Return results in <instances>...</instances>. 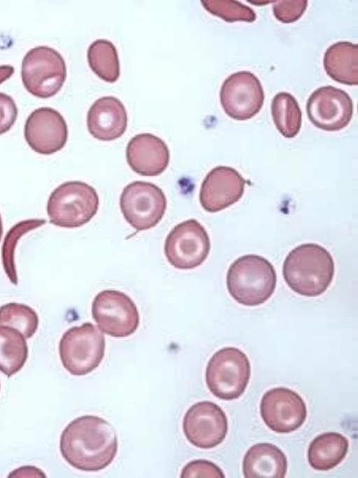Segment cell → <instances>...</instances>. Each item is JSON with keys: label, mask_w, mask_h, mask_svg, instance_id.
Returning a JSON list of instances; mask_svg holds the SVG:
<instances>
[{"label": "cell", "mask_w": 358, "mask_h": 478, "mask_svg": "<svg viewBox=\"0 0 358 478\" xmlns=\"http://www.w3.org/2000/svg\"><path fill=\"white\" fill-rule=\"evenodd\" d=\"M8 477H45V475L36 467L23 466L11 472Z\"/></svg>", "instance_id": "cell-31"}, {"label": "cell", "mask_w": 358, "mask_h": 478, "mask_svg": "<svg viewBox=\"0 0 358 478\" xmlns=\"http://www.w3.org/2000/svg\"><path fill=\"white\" fill-rule=\"evenodd\" d=\"M348 439L336 432H327L315 437L308 449V461L316 470H331L340 464L347 455Z\"/></svg>", "instance_id": "cell-21"}, {"label": "cell", "mask_w": 358, "mask_h": 478, "mask_svg": "<svg viewBox=\"0 0 358 478\" xmlns=\"http://www.w3.org/2000/svg\"><path fill=\"white\" fill-rule=\"evenodd\" d=\"M285 454L271 443H257L245 453L243 472L245 478H283L287 473Z\"/></svg>", "instance_id": "cell-19"}, {"label": "cell", "mask_w": 358, "mask_h": 478, "mask_svg": "<svg viewBox=\"0 0 358 478\" xmlns=\"http://www.w3.org/2000/svg\"><path fill=\"white\" fill-rule=\"evenodd\" d=\"M59 352L64 367L71 374H89L99 367L105 352V338L92 323H84L62 335Z\"/></svg>", "instance_id": "cell-6"}, {"label": "cell", "mask_w": 358, "mask_h": 478, "mask_svg": "<svg viewBox=\"0 0 358 478\" xmlns=\"http://www.w3.org/2000/svg\"><path fill=\"white\" fill-rule=\"evenodd\" d=\"M21 77L24 87L32 95L42 99L53 97L65 82V61L52 48L37 46L24 55Z\"/></svg>", "instance_id": "cell-7"}, {"label": "cell", "mask_w": 358, "mask_h": 478, "mask_svg": "<svg viewBox=\"0 0 358 478\" xmlns=\"http://www.w3.org/2000/svg\"><path fill=\"white\" fill-rule=\"evenodd\" d=\"M181 477L224 478L222 470L215 463L207 460H194L188 463L181 472Z\"/></svg>", "instance_id": "cell-29"}, {"label": "cell", "mask_w": 358, "mask_h": 478, "mask_svg": "<svg viewBox=\"0 0 358 478\" xmlns=\"http://www.w3.org/2000/svg\"><path fill=\"white\" fill-rule=\"evenodd\" d=\"M334 272V261L330 253L313 243L295 247L282 265V275L287 286L306 297L324 293L331 283Z\"/></svg>", "instance_id": "cell-2"}, {"label": "cell", "mask_w": 358, "mask_h": 478, "mask_svg": "<svg viewBox=\"0 0 358 478\" xmlns=\"http://www.w3.org/2000/svg\"><path fill=\"white\" fill-rule=\"evenodd\" d=\"M271 110L273 122L283 136L290 139L298 134L302 114L293 95L286 92H278L272 99Z\"/></svg>", "instance_id": "cell-23"}, {"label": "cell", "mask_w": 358, "mask_h": 478, "mask_svg": "<svg viewBox=\"0 0 358 478\" xmlns=\"http://www.w3.org/2000/svg\"><path fill=\"white\" fill-rule=\"evenodd\" d=\"M251 373L246 354L236 347H224L216 351L206 370L209 391L224 400L238 398L245 391Z\"/></svg>", "instance_id": "cell-5"}, {"label": "cell", "mask_w": 358, "mask_h": 478, "mask_svg": "<svg viewBox=\"0 0 358 478\" xmlns=\"http://www.w3.org/2000/svg\"><path fill=\"white\" fill-rule=\"evenodd\" d=\"M220 99L225 113L236 120L252 118L261 110L264 93L261 82L252 73L238 71L223 82Z\"/></svg>", "instance_id": "cell-11"}, {"label": "cell", "mask_w": 358, "mask_h": 478, "mask_svg": "<svg viewBox=\"0 0 358 478\" xmlns=\"http://www.w3.org/2000/svg\"><path fill=\"white\" fill-rule=\"evenodd\" d=\"M120 206L127 222L137 231L156 226L166 209V198L157 185L141 181L128 184L122 190Z\"/></svg>", "instance_id": "cell-8"}, {"label": "cell", "mask_w": 358, "mask_h": 478, "mask_svg": "<svg viewBox=\"0 0 358 478\" xmlns=\"http://www.w3.org/2000/svg\"><path fill=\"white\" fill-rule=\"evenodd\" d=\"M306 112L316 127L328 132L339 131L352 119L353 102L345 91L331 85L322 86L309 97Z\"/></svg>", "instance_id": "cell-14"}, {"label": "cell", "mask_w": 358, "mask_h": 478, "mask_svg": "<svg viewBox=\"0 0 358 478\" xmlns=\"http://www.w3.org/2000/svg\"><path fill=\"white\" fill-rule=\"evenodd\" d=\"M260 414L264 423L273 431L289 433L305 422L307 408L295 391L277 387L266 391L261 400Z\"/></svg>", "instance_id": "cell-13"}, {"label": "cell", "mask_w": 358, "mask_h": 478, "mask_svg": "<svg viewBox=\"0 0 358 478\" xmlns=\"http://www.w3.org/2000/svg\"><path fill=\"white\" fill-rule=\"evenodd\" d=\"M96 190L78 181H66L57 187L47 203L50 223L61 227L74 228L88 223L99 209Z\"/></svg>", "instance_id": "cell-4"}, {"label": "cell", "mask_w": 358, "mask_h": 478, "mask_svg": "<svg viewBox=\"0 0 358 478\" xmlns=\"http://www.w3.org/2000/svg\"><path fill=\"white\" fill-rule=\"evenodd\" d=\"M308 6L306 0L275 1L273 13L275 18L282 23H292L303 15Z\"/></svg>", "instance_id": "cell-28"}, {"label": "cell", "mask_w": 358, "mask_h": 478, "mask_svg": "<svg viewBox=\"0 0 358 478\" xmlns=\"http://www.w3.org/2000/svg\"><path fill=\"white\" fill-rule=\"evenodd\" d=\"M92 315L99 329L113 337L132 335L140 322L134 302L125 293L115 290H102L95 296Z\"/></svg>", "instance_id": "cell-10"}, {"label": "cell", "mask_w": 358, "mask_h": 478, "mask_svg": "<svg viewBox=\"0 0 358 478\" xmlns=\"http://www.w3.org/2000/svg\"><path fill=\"white\" fill-rule=\"evenodd\" d=\"M2 234H3V223H2V220H1V215H0V241L1 239Z\"/></svg>", "instance_id": "cell-33"}, {"label": "cell", "mask_w": 358, "mask_h": 478, "mask_svg": "<svg viewBox=\"0 0 358 478\" xmlns=\"http://www.w3.org/2000/svg\"><path fill=\"white\" fill-rule=\"evenodd\" d=\"M324 68L335 81L348 85L358 84V45L338 41L330 45L324 55Z\"/></svg>", "instance_id": "cell-20"}, {"label": "cell", "mask_w": 358, "mask_h": 478, "mask_svg": "<svg viewBox=\"0 0 358 478\" xmlns=\"http://www.w3.org/2000/svg\"><path fill=\"white\" fill-rule=\"evenodd\" d=\"M210 250L209 236L204 227L195 219L176 225L164 243V254L168 262L178 269H192L201 265Z\"/></svg>", "instance_id": "cell-9"}, {"label": "cell", "mask_w": 358, "mask_h": 478, "mask_svg": "<svg viewBox=\"0 0 358 478\" xmlns=\"http://www.w3.org/2000/svg\"><path fill=\"white\" fill-rule=\"evenodd\" d=\"M29 146L41 155H51L64 148L68 139V127L62 114L50 107L32 111L24 129Z\"/></svg>", "instance_id": "cell-15"}, {"label": "cell", "mask_w": 358, "mask_h": 478, "mask_svg": "<svg viewBox=\"0 0 358 478\" xmlns=\"http://www.w3.org/2000/svg\"><path fill=\"white\" fill-rule=\"evenodd\" d=\"M127 162L138 174L155 176L167 168L170 153L166 143L150 133L134 136L129 141L126 149Z\"/></svg>", "instance_id": "cell-17"}, {"label": "cell", "mask_w": 358, "mask_h": 478, "mask_svg": "<svg viewBox=\"0 0 358 478\" xmlns=\"http://www.w3.org/2000/svg\"><path fill=\"white\" fill-rule=\"evenodd\" d=\"M277 282L275 270L266 258L254 254L243 255L229 267L227 287L238 303L252 307L266 302Z\"/></svg>", "instance_id": "cell-3"}, {"label": "cell", "mask_w": 358, "mask_h": 478, "mask_svg": "<svg viewBox=\"0 0 358 478\" xmlns=\"http://www.w3.org/2000/svg\"><path fill=\"white\" fill-rule=\"evenodd\" d=\"M182 430L187 440L200 449H211L221 444L228 431L225 413L217 404L199 402L187 411Z\"/></svg>", "instance_id": "cell-12"}, {"label": "cell", "mask_w": 358, "mask_h": 478, "mask_svg": "<svg viewBox=\"0 0 358 478\" xmlns=\"http://www.w3.org/2000/svg\"><path fill=\"white\" fill-rule=\"evenodd\" d=\"M27 356L28 346L22 334L0 325V371L10 377L22 368Z\"/></svg>", "instance_id": "cell-22"}, {"label": "cell", "mask_w": 358, "mask_h": 478, "mask_svg": "<svg viewBox=\"0 0 358 478\" xmlns=\"http://www.w3.org/2000/svg\"><path fill=\"white\" fill-rule=\"evenodd\" d=\"M60 451L64 460L83 471H99L109 465L117 451L115 428L106 420L94 415L75 419L64 429Z\"/></svg>", "instance_id": "cell-1"}, {"label": "cell", "mask_w": 358, "mask_h": 478, "mask_svg": "<svg viewBox=\"0 0 358 478\" xmlns=\"http://www.w3.org/2000/svg\"><path fill=\"white\" fill-rule=\"evenodd\" d=\"M201 3L208 12L227 22H252L256 20L255 12L250 7L238 1L204 0Z\"/></svg>", "instance_id": "cell-27"}, {"label": "cell", "mask_w": 358, "mask_h": 478, "mask_svg": "<svg viewBox=\"0 0 358 478\" xmlns=\"http://www.w3.org/2000/svg\"><path fill=\"white\" fill-rule=\"evenodd\" d=\"M17 116V108L13 99L0 92V135L13 127Z\"/></svg>", "instance_id": "cell-30"}, {"label": "cell", "mask_w": 358, "mask_h": 478, "mask_svg": "<svg viewBox=\"0 0 358 478\" xmlns=\"http://www.w3.org/2000/svg\"><path fill=\"white\" fill-rule=\"evenodd\" d=\"M88 64L101 79L115 83L120 77L118 54L112 42L105 39L94 41L87 50Z\"/></svg>", "instance_id": "cell-24"}, {"label": "cell", "mask_w": 358, "mask_h": 478, "mask_svg": "<svg viewBox=\"0 0 358 478\" xmlns=\"http://www.w3.org/2000/svg\"><path fill=\"white\" fill-rule=\"evenodd\" d=\"M245 180L235 169L218 166L212 169L202 182L199 201L204 210L210 213L222 211L243 196Z\"/></svg>", "instance_id": "cell-16"}, {"label": "cell", "mask_w": 358, "mask_h": 478, "mask_svg": "<svg viewBox=\"0 0 358 478\" xmlns=\"http://www.w3.org/2000/svg\"><path fill=\"white\" fill-rule=\"evenodd\" d=\"M38 321L36 312L26 304L10 302L0 307V325L15 328L25 339H29L35 334Z\"/></svg>", "instance_id": "cell-25"}, {"label": "cell", "mask_w": 358, "mask_h": 478, "mask_svg": "<svg viewBox=\"0 0 358 478\" xmlns=\"http://www.w3.org/2000/svg\"><path fill=\"white\" fill-rule=\"evenodd\" d=\"M43 219H31L22 221L15 225L7 233L2 246V262L4 270L10 281L17 284V277L14 264V251L16 243L26 232L45 223Z\"/></svg>", "instance_id": "cell-26"}, {"label": "cell", "mask_w": 358, "mask_h": 478, "mask_svg": "<svg viewBox=\"0 0 358 478\" xmlns=\"http://www.w3.org/2000/svg\"><path fill=\"white\" fill-rule=\"evenodd\" d=\"M14 73V67L10 65L0 66V84L11 77Z\"/></svg>", "instance_id": "cell-32"}, {"label": "cell", "mask_w": 358, "mask_h": 478, "mask_svg": "<svg viewBox=\"0 0 358 478\" xmlns=\"http://www.w3.org/2000/svg\"><path fill=\"white\" fill-rule=\"evenodd\" d=\"M87 125L90 134L98 140L109 141L120 138L127 126L124 104L113 96L96 99L87 112Z\"/></svg>", "instance_id": "cell-18"}]
</instances>
